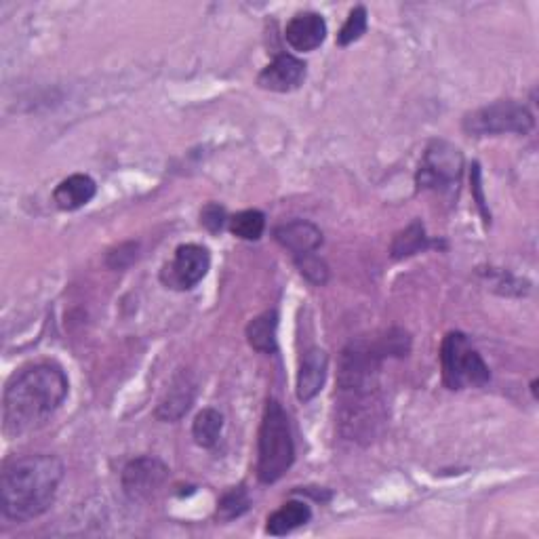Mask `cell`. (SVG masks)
I'll return each mask as SVG.
<instances>
[{"label": "cell", "mask_w": 539, "mask_h": 539, "mask_svg": "<svg viewBox=\"0 0 539 539\" xmlns=\"http://www.w3.org/2000/svg\"><path fill=\"white\" fill-rule=\"evenodd\" d=\"M68 396V377L55 363H34L17 371L3 396V430L7 438L41 428Z\"/></svg>", "instance_id": "obj_1"}, {"label": "cell", "mask_w": 539, "mask_h": 539, "mask_svg": "<svg viewBox=\"0 0 539 539\" xmlns=\"http://www.w3.org/2000/svg\"><path fill=\"white\" fill-rule=\"evenodd\" d=\"M64 464L55 455L9 459L0 474V512L5 521L26 523L45 514L64 481Z\"/></svg>", "instance_id": "obj_2"}, {"label": "cell", "mask_w": 539, "mask_h": 539, "mask_svg": "<svg viewBox=\"0 0 539 539\" xmlns=\"http://www.w3.org/2000/svg\"><path fill=\"white\" fill-rule=\"evenodd\" d=\"M295 462V445L289 417L278 401H268L257 441V476L272 485L289 472Z\"/></svg>", "instance_id": "obj_3"}, {"label": "cell", "mask_w": 539, "mask_h": 539, "mask_svg": "<svg viewBox=\"0 0 539 539\" xmlns=\"http://www.w3.org/2000/svg\"><path fill=\"white\" fill-rule=\"evenodd\" d=\"M441 367H443V382L449 390H466V388H481L485 386L491 373L485 365L483 356L476 352L470 344V339L451 331L441 346Z\"/></svg>", "instance_id": "obj_4"}, {"label": "cell", "mask_w": 539, "mask_h": 539, "mask_svg": "<svg viewBox=\"0 0 539 539\" xmlns=\"http://www.w3.org/2000/svg\"><path fill=\"white\" fill-rule=\"evenodd\" d=\"M535 125V118L527 106L512 102H495L491 106L478 108L464 118V131L476 137L516 133L527 135Z\"/></svg>", "instance_id": "obj_5"}, {"label": "cell", "mask_w": 539, "mask_h": 539, "mask_svg": "<svg viewBox=\"0 0 539 539\" xmlns=\"http://www.w3.org/2000/svg\"><path fill=\"white\" fill-rule=\"evenodd\" d=\"M464 169V156L443 139L432 142L417 169V186L424 190H451Z\"/></svg>", "instance_id": "obj_6"}, {"label": "cell", "mask_w": 539, "mask_h": 539, "mask_svg": "<svg viewBox=\"0 0 539 539\" xmlns=\"http://www.w3.org/2000/svg\"><path fill=\"white\" fill-rule=\"evenodd\" d=\"M169 481V468L158 457H137L123 468L121 483L129 499L133 502H146L165 487Z\"/></svg>", "instance_id": "obj_7"}, {"label": "cell", "mask_w": 539, "mask_h": 539, "mask_svg": "<svg viewBox=\"0 0 539 539\" xmlns=\"http://www.w3.org/2000/svg\"><path fill=\"white\" fill-rule=\"evenodd\" d=\"M211 266V255L201 245L177 247L173 262L163 268V283L171 289L188 291L194 289L207 276Z\"/></svg>", "instance_id": "obj_8"}, {"label": "cell", "mask_w": 539, "mask_h": 539, "mask_svg": "<svg viewBox=\"0 0 539 539\" xmlns=\"http://www.w3.org/2000/svg\"><path fill=\"white\" fill-rule=\"evenodd\" d=\"M306 81V64L302 59H297L295 55L281 53L274 57V62H270L262 74L257 76V85L274 91V93H289L302 87Z\"/></svg>", "instance_id": "obj_9"}, {"label": "cell", "mask_w": 539, "mask_h": 539, "mask_svg": "<svg viewBox=\"0 0 539 539\" xmlns=\"http://www.w3.org/2000/svg\"><path fill=\"white\" fill-rule=\"evenodd\" d=\"M276 243L283 249H287L293 259L314 255L318 247L323 245V232L312 222H306V219H293L289 224L278 226L274 230Z\"/></svg>", "instance_id": "obj_10"}, {"label": "cell", "mask_w": 539, "mask_h": 539, "mask_svg": "<svg viewBox=\"0 0 539 539\" xmlns=\"http://www.w3.org/2000/svg\"><path fill=\"white\" fill-rule=\"evenodd\" d=\"M285 38L291 49L308 53L321 47L327 38V24L323 15L314 11L297 13L285 28Z\"/></svg>", "instance_id": "obj_11"}, {"label": "cell", "mask_w": 539, "mask_h": 539, "mask_svg": "<svg viewBox=\"0 0 539 539\" xmlns=\"http://www.w3.org/2000/svg\"><path fill=\"white\" fill-rule=\"evenodd\" d=\"M327 367L329 358L323 350L312 348L304 354L302 365H299L297 373V398L302 403L312 401V398L323 390V384L327 379Z\"/></svg>", "instance_id": "obj_12"}, {"label": "cell", "mask_w": 539, "mask_h": 539, "mask_svg": "<svg viewBox=\"0 0 539 539\" xmlns=\"http://www.w3.org/2000/svg\"><path fill=\"white\" fill-rule=\"evenodd\" d=\"M97 184L85 173H74L53 190V203L62 211H76L93 201Z\"/></svg>", "instance_id": "obj_13"}, {"label": "cell", "mask_w": 539, "mask_h": 539, "mask_svg": "<svg viewBox=\"0 0 539 539\" xmlns=\"http://www.w3.org/2000/svg\"><path fill=\"white\" fill-rule=\"evenodd\" d=\"M194 394H196V384L192 382V377L188 373L175 377L171 388L163 396V401L158 403L156 417L163 419V422H175V419L184 417L194 403Z\"/></svg>", "instance_id": "obj_14"}, {"label": "cell", "mask_w": 539, "mask_h": 539, "mask_svg": "<svg viewBox=\"0 0 539 539\" xmlns=\"http://www.w3.org/2000/svg\"><path fill=\"white\" fill-rule=\"evenodd\" d=\"M312 518V510L306 502H297V499H291V502L283 504L276 512H272L268 516V527L266 531L274 537L287 535L299 527H304L306 523H310Z\"/></svg>", "instance_id": "obj_15"}, {"label": "cell", "mask_w": 539, "mask_h": 539, "mask_svg": "<svg viewBox=\"0 0 539 539\" xmlns=\"http://www.w3.org/2000/svg\"><path fill=\"white\" fill-rule=\"evenodd\" d=\"M276 327H278L276 312H266L262 316L253 318L247 327L249 344L257 352H264V354L276 352Z\"/></svg>", "instance_id": "obj_16"}, {"label": "cell", "mask_w": 539, "mask_h": 539, "mask_svg": "<svg viewBox=\"0 0 539 539\" xmlns=\"http://www.w3.org/2000/svg\"><path fill=\"white\" fill-rule=\"evenodd\" d=\"M222 430H224V415L215 409H203L194 417L192 436L194 441L205 449H211L219 443Z\"/></svg>", "instance_id": "obj_17"}, {"label": "cell", "mask_w": 539, "mask_h": 539, "mask_svg": "<svg viewBox=\"0 0 539 539\" xmlns=\"http://www.w3.org/2000/svg\"><path fill=\"white\" fill-rule=\"evenodd\" d=\"M266 230V215L257 209L236 213L230 219V232L243 241H259Z\"/></svg>", "instance_id": "obj_18"}, {"label": "cell", "mask_w": 539, "mask_h": 539, "mask_svg": "<svg viewBox=\"0 0 539 539\" xmlns=\"http://www.w3.org/2000/svg\"><path fill=\"white\" fill-rule=\"evenodd\" d=\"M426 245V234H424V226L415 222L411 224L407 230H403L394 238L392 243V257L394 259H403L409 255H415L419 249H424Z\"/></svg>", "instance_id": "obj_19"}, {"label": "cell", "mask_w": 539, "mask_h": 539, "mask_svg": "<svg viewBox=\"0 0 539 539\" xmlns=\"http://www.w3.org/2000/svg\"><path fill=\"white\" fill-rule=\"evenodd\" d=\"M251 506V499L245 487H234L222 495L217 504V516L222 521H234V518L243 516Z\"/></svg>", "instance_id": "obj_20"}, {"label": "cell", "mask_w": 539, "mask_h": 539, "mask_svg": "<svg viewBox=\"0 0 539 539\" xmlns=\"http://www.w3.org/2000/svg\"><path fill=\"white\" fill-rule=\"evenodd\" d=\"M367 9L365 7H354L346 19L344 28L339 30L337 34V45L339 47H348L352 43H356L358 38H361L367 32Z\"/></svg>", "instance_id": "obj_21"}, {"label": "cell", "mask_w": 539, "mask_h": 539, "mask_svg": "<svg viewBox=\"0 0 539 539\" xmlns=\"http://www.w3.org/2000/svg\"><path fill=\"white\" fill-rule=\"evenodd\" d=\"M295 264H297L299 272H302L310 283H314V285H325L327 283L329 270H327V266L316 255L299 257V259H295Z\"/></svg>", "instance_id": "obj_22"}, {"label": "cell", "mask_w": 539, "mask_h": 539, "mask_svg": "<svg viewBox=\"0 0 539 539\" xmlns=\"http://www.w3.org/2000/svg\"><path fill=\"white\" fill-rule=\"evenodd\" d=\"M224 222H226V211L224 207H219L215 203L207 205L201 213V224L209 230V232H219L224 228Z\"/></svg>", "instance_id": "obj_23"}]
</instances>
